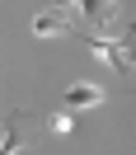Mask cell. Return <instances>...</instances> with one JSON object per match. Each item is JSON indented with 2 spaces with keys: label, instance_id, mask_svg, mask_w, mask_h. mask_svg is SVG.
<instances>
[{
  "label": "cell",
  "instance_id": "1",
  "mask_svg": "<svg viewBox=\"0 0 136 155\" xmlns=\"http://www.w3.org/2000/svg\"><path fill=\"white\" fill-rule=\"evenodd\" d=\"M33 28L42 33V38H52V33H80L85 28V19H80V10H70V5H47V10L33 19Z\"/></svg>",
  "mask_w": 136,
  "mask_h": 155
},
{
  "label": "cell",
  "instance_id": "2",
  "mask_svg": "<svg viewBox=\"0 0 136 155\" xmlns=\"http://www.w3.org/2000/svg\"><path fill=\"white\" fill-rule=\"evenodd\" d=\"M61 5H70V10H80V19H85V28H103L108 19L117 14V0H61Z\"/></svg>",
  "mask_w": 136,
  "mask_h": 155
},
{
  "label": "cell",
  "instance_id": "3",
  "mask_svg": "<svg viewBox=\"0 0 136 155\" xmlns=\"http://www.w3.org/2000/svg\"><path fill=\"white\" fill-rule=\"evenodd\" d=\"M94 104H103V89L99 85H85L80 80V85L66 89V108H94Z\"/></svg>",
  "mask_w": 136,
  "mask_h": 155
},
{
  "label": "cell",
  "instance_id": "4",
  "mask_svg": "<svg viewBox=\"0 0 136 155\" xmlns=\"http://www.w3.org/2000/svg\"><path fill=\"white\" fill-rule=\"evenodd\" d=\"M122 52H127V66H136V24H131V42H127Z\"/></svg>",
  "mask_w": 136,
  "mask_h": 155
}]
</instances>
